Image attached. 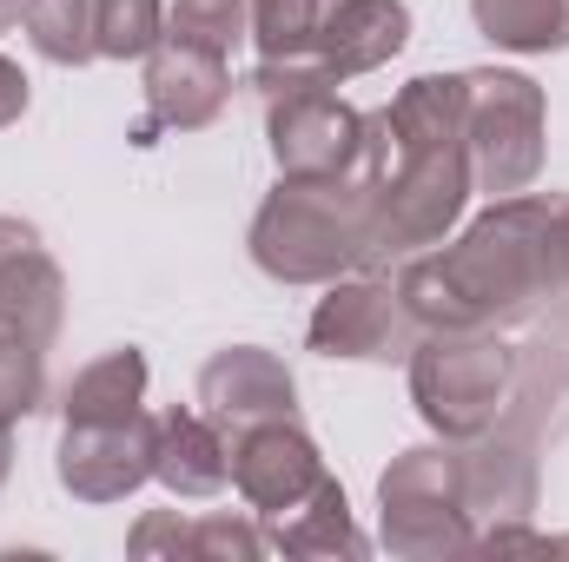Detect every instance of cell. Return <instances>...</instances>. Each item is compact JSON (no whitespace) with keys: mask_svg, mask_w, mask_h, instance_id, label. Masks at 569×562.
I'll use <instances>...</instances> for the list:
<instances>
[{"mask_svg":"<svg viewBox=\"0 0 569 562\" xmlns=\"http://www.w3.org/2000/svg\"><path fill=\"white\" fill-rule=\"evenodd\" d=\"M13 13H20V0H0V27H7V20H13Z\"/></svg>","mask_w":569,"mask_h":562,"instance_id":"cell-29","label":"cell"},{"mask_svg":"<svg viewBox=\"0 0 569 562\" xmlns=\"http://www.w3.org/2000/svg\"><path fill=\"white\" fill-rule=\"evenodd\" d=\"M47 411V351L27 338H0V430Z\"/></svg>","mask_w":569,"mask_h":562,"instance_id":"cell-23","label":"cell"},{"mask_svg":"<svg viewBox=\"0 0 569 562\" xmlns=\"http://www.w3.org/2000/svg\"><path fill=\"white\" fill-rule=\"evenodd\" d=\"M272 543L246 523V516H199L192 523V543H186V556L192 562H252L266 556Z\"/></svg>","mask_w":569,"mask_h":562,"instance_id":"cell-25","label":"cell"},{"mask_svg":"<svg viewBox=\"0 0 569 562\" xmlns=\"http://www.w3.org/2000/svg\"><path fill=\"white\" fill-rule=\"evenodd\" d=\"M199 411L219 423L226 436L252 430L272 418H298V378L279 351L266 344H232L219 358H206L199 371Z\"/></svg>","mask_w":569,"mask_h":562,"instance_id":"cell-11","label":"cell"},{"mask_svg":"<svg viewBox=\"0 0 569 562\" xmlns=\"http://www.w3.org/2000/svg\"><path fill=\"white\" fill-rule=\"evenodd\" d=\"M378 516H385V550L405 562H443L477 550L470 496H463V450L443 436V443H418L391 456V470L378 476Z\"/></svg>","mask_w":569,"mask_h":562,"instance_id":"cell-5","label":"cell"},{"mask_svg":"<svg viewBox=\"0 0 569 562\" xmlns=\"http://www.w3.org/2000/svg\"><path fill=\"white\" fill-rule=\"evenodd\" d=\"M378 259L443 245L470 205L463 145V73H418L391 107L365 113V165Z\"/></svg>","mask_w":569,"mask_h":562,"instance_id":"cell-2","label":"cell"},{"mask_svg":"<svg viewBox=\"0 0 569 562\" xmlns=\"http://www.w3.org/2000/svg\"><path fill=\"white\" fill-rule=\"evenodd\" d=\"M252 33V7L246 0H166V40L206 47L219 60H232V47Z\"/></svg>","mask_w":569,"mask_h":562,"instance_id":"cell-22","label":"cell"},{"mask_svg":"<svg viewBox=\"0 0 569 562\" xmlns=\"http://www.w3.org/2000/svg\"><path fill=\"white\" fill-rule=\"evenodd\" d=\"M152 443H159V418L146 411L107 423H60L53 476L80 503H120L140 483H152Z\"/></svg>","mask_w":569,"mask_h":562,"instance_id":"cell-9","label":"cell"},{"mask_svg":"<svg viewBox=\"0 0 569 562\" xmlns=\"http://www.w3.org/2000/svg\"><path fill=\"white\" fill-rule=\"evenodd\" d=\"M146 404V351L120 344L107 358H93L67 398H60V423H107V418H133Z\"/></svg>","mask_w":569,"mask_h":562,"instance_id":"cell-17","label":"cell"},{"mask_svg":"<svg viewBox=\"0 0 569 562\" xmlns=\"http://www.w3.org/2000/svg\"><path fill=\"white\" fill-rule=\"evenodd\" d=\"M477 450H463V496H470V516H530V503H537V456H530V443L523 436H510V430H483V436H470Z\"/></svg>","mask_w":569,"mask_h":562,"instance_id":"cell-16","label":"cell"},{"mask_svg":"<svg viewBox=\"0 0 569 562\" xmlns=\"http://www.w3.org/2000/svg\"><path fill=\"white\" fill-rule=\"evenodd\" d=\"M405 47H411V7H405V0H338L318 60H325V73L345 87V80H358V73L391 67Z\"/></svg>","mask_w":569,"mask_h":562,"instance_id":"cell-15","label":"cell"},{"mask_svg":"<svg viewBox=\"0 0 569 562\" xmlns=\"http://www.w3.org/2000/svg\"><path fill=\"white\" fill-rule=\"evenodd\" d=\"M7 470H13V436L0 430V483H7Z\"/></svg>","mask_w":569,"mask_h":562,"instance_id":"cell-28","label":"cell"},{"mask_svg":"<svg viewBox=\"0 0 569 562\" xmlns=\"http://www.w3.org/2000/svg\"><path fill=\"white\" fill-rule=\"evenodd\" d=\"M67 318V279L27 219H0V338L53 351Z\"/></svg>","mask_w":569,"mask_h":562,"instance_id":"cell-12","label":"cell"},{"mask_svg":"<svg viewBox=\"0 0 569 562\" xmlns=\"http://www.w3.org/2000/svg\"><path fill=\"white\" fill-rule=\"evenodd\" d=\"M569 192H510L463 225L443 252L398 272V298L418 331H497L543 298H563Z\"/></svg>","mask_w":569,"mask_h":562,"instance_id":"cell-1","label":"cell"},{"mask_svg":"<svg viewBox=\"0 0 569 562\" xmlns=\"http://www.w3.org/2000/svg\"><path fill=\"white\" fill-rule=\"evenodd\" d=\"M186 543H192V523L179 510H152V516L133 523V536H127L133 556H172V562L186 556Z\"/></svg>","mask_w":569,"mask_h":562,"instance_id":"cell-26","label":"cell"},{"mask_svg":"<svg viewBox=\"0 0 569 562\" xmlns=\"http://www.w3.org/2000/svg\"><path fill=\"white\" fill-rule=\"evenodd\" d=\"M20 113H27V73H20V60L0 53V127H13Z\"/></svg>","mask_w":569,"mask_h":562,"instance_id":"cell-27","label":"cell"},{"mask_svg":"<svg viewBox=\"0 0 569 562\" xmlns=\"http://www.w3.org/2000/svg\"><path fill=\"white\" fill-rule=\"evenodd\" d=\"M311 351L351 358V364H398L418 344V318L405 311L391 279H331V291L311 311Z\"/></svg>","mask_w":569,"mask_h":562,"instance_id":"cell-8","label":"cell"},{"mask_svg":"<svg viewBox=\"0 0 569 562\" xmlns=\"http://www.w3.org/2000/svg\"><path fill=\"white\" fill-rule=\"evenodd\" d=\"M252 265L279 284H331L378 259L371 185L351 179H279L252 219Z\"/></svg>","mask_w":569,"mask_h":562,"instance_id":"cell-3","label":"cell"},{"mask_svg":"<svg viewBox=\"0 0 569 562\" xmlns=\"http://www.w3.org/2000/svg\"><path fill=\"white\" fill-rule=\"evenodd\" d=\"M563 298H569V252H563Z\"/></svg>","mask_w":569,"mask_h":562,"instance_id":"cell-30","label":"cell"},{"mask_svg":"<svg viewBox=\"0 0 569 562\" xmlns=\"http://www.w3.org/2000/svg\"><path fill=\"white\" fill-rule=\"evenodd\" d=\"M266 543L284 550V556H365V550H371V543L358 536V523H351V503H345L338 476H325L291 516H279V530H272Z\"/></svg>","mask_w":569,"mask_h":562,"instance_id":"cell-18","label":"cell"},{"mask_svg":"<svg viewBox=\"0 0 569 562\" xmlns=\"http://www.w3.org/2000/svg\"><path fill=\"white\" fill-rule=\"evenodd\" d=\"M463 145H470V192L483 199L530 192L543 172V87L510 67L463 73Z\"/></svg>","mask_w":569,"mask_h":562,"instance_id":"cell-6","label":"cell"},{"mask_svg":"<svg viewBox=\"0 0 569 562\" xmlns=\"http://www.w3.org/2000/svg\"><path fill=\"white\" fill-rule=\"evenodd\" d=\"M259 60H318L338 0H246Z\"/></svg>","mask_w":569,"mask_h":562,"instance_id":"cell-21","label":"cell"},{"mask_svg":"<svg viewBox=\"0 0 569 562\" xmlns=\"http://www.w3.org/2000/svg\"><path fill=\"white\" fill-rule=\"evenodd\" d=\"M266 140L279 179H351L365 165V113L338 100V87H298L266 100Z\"/></svg>","mask_w":569,"mask_h":562,"instance_id":"cell-7","label":"cell"},{"mask_svg":"<svg viewBox=\"0 0 569 562\" xmlns=\"http://www.w3.org/2000/svg\"><path fill=\"white\" fill-rule=\"evenodd\" d=\"M152 483H166L179 503H206L232 483V436L206 411H166L152 443Z\"/></svg>","mask_w":569,"mask_h":562,"instance_id":"cell-14","label":"cell"},{"mask_svg":"<svg viewBox=\"0 0 569 562\" xmlns=\"http://www.w3.org/2000/svg\"><path fill=\"white\" fill-rule=\"evenodd\" d=\"M405 364H411L418 418L450 443L497 430L510 391H517V351L497 331H425Z\"/></svg>","mask_w":569,"mask_h":562,"instance_id":"cell-4","label":"cell"},{"mask_svg":"<svg viewBox=\"0 0 569 562\" xmlns=\"http://www.w3.org/2000/svg\"><path fill=\"white\" fill-rule=\"evenodd\" d=\"M20 27L40 60L87 67L100 60V7L93 0H20Z\"/></svg>","mask_w":569,"mask_h":562,"instance_id":"cell-20","label":"cell"},{"mask_svg":"<svg viewBox=\"0 0 569 562\" xmlns=\"http://www.w3.org/2000/svg\"><path fill=\"white\" fill-rule=\"evenodd\" d=\"M470 20L503 53H563L569 0H470Z\"/></svg>","mask_w":569,"mask_h":562,"instance_id":"cell-19","label":"cell"},{"mask_svg":"<svg viewBox=\"0 0 569 562\" xmlns=\"http://www.w3.org/2000/svg\"><path fill=\"white\" fill-rule=\"evenodd\" d=\"M226 100H232V67L219 53H206V47H186V40L159 33V47L146 53V113L152 120L140 133H152V127L199 133V127H212L226 113Z\"/></svg>","mask_w":569,"mask_h":562,"instance_id":"cell-13","label":"cell"},{"mask_svg":"<svg viewBox=\"0 0 569 562\" xmlns=\"http://www.w3.org/2000/svg\"><path fill=\"white\" fill-rule=\"evenodd\" d=\"M100 7V53L107 60H146L166 33V0H93Z\"/></svg>","mask_w":569,"mask_h":562,"instance_id":"cell-24","label":"cell"},{"mask_svg":"<svg viewBox=\"0 0 569 562\" xmlns=\"http://www.w3.org/2000/svg\"><path fill=\"white\" fill-rule=\"evenodd\" d=\"M325 450L298 430V418H272V423H252L232 436V483L239 496L259 510V516H291L318 483H325Z\"/></svg>","mask_w":569,"mask_h":562,"instance_id":"cell-10","label":"cell"}]
</instances>
